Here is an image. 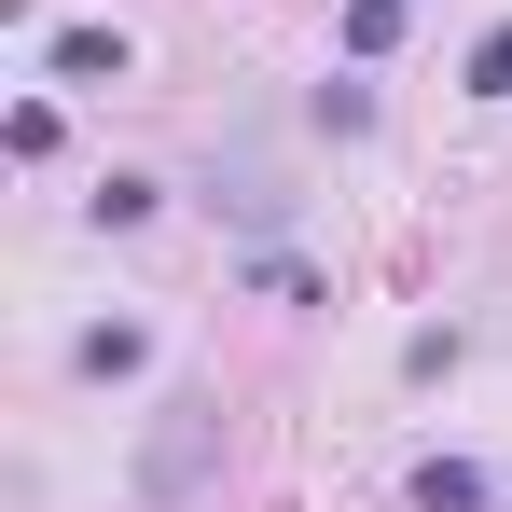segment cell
Listing matches in <instances>:
<instances>
[{
	"instance_id": "obj_1",
	"label": "cell",
	"mask_w": 512,
	"mask_h": 512,
	"mask_svg": "<svg viewBox=\"0 0 512 512\" xmlns=\"http://www.w3.org/2000/svg\"><path fill=\"white\" fill-rule=\"evenodd\" d=\"M208 457H222V402H208V388H180L167 429H153V457H139V499H194V485H208Z\"/></svg>"
},
{
	"instance_id": "obj_2",
	"label": "cell",
	"mask_w": 512,
	"mask_h": 512,
	"mask_svg": "<svg viewBox=\"0 0 512 512\" xmlns=\"http://www.w3.org/2000/svg\"><path fill=\"white\" fill-rule=\"evenodd\" d=\"M56 70L70 84H125V28H56Z\"/></svg>"
},
{
	"instance_id": "obj_3",
	"label": "cell",
	"mask_w": 512,
	"mask_h": 512,
	"mask_svg": "<svg viewBox=\"0 0 512 512\" xmlns=\"http://www.w3.org/2000/svg\"><path fill=\"white\" fill-rule=\"evenodd\" d=\"M416 512H485V471H471V457H429V471H416Z\"/></svg>"
},
{
	"instance_id": "obj_4",
	"label": "cell",
	"mask_w": 512,
	"mask_h": 512,
	"mask_svg": "<svg viewBox=\"0 0 512 512\" xmlns=\"http://www.w3.org/2000/svg\"><path fill=\"white\" fill-rule=\"evenodd\" d=\"M346 42H360V56H388V42H402V0H346Z\"/></svg>"
},
{
	"instance_id": "obj_5",
	"label": "cell",
	"mask_w": 512,
	"mask_h": 512,
	"mask_svg": "<svg viewBox=\"0 0 512 512\" xmlns=\"http://www.w3.org/2000/svg\"><path fill=\"white\" fill-rule=\"evenodd\" d=\"M471 97H512V28H485V42H471Z\"/></svg>"
}]
</instances>
